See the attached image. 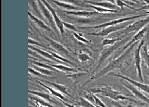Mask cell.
Listing matches in <instances>:
<instances>
[{
    "label": "cell",
    "mask_w": 149,
    "mask_h": 107,
    "mask_svg": "<svg viewBox=\"0 0 149 107\" xmlns=\"http://www.w3.org/2000/svg\"><path fill=\"white\" fill-rule=\"evenodd\" d=\"M122 40L121 38H113V39H110V38H106L104 39L103 41H102L101 43V46H113L117 42H119L120 41Z\"/></svg>",
    "instance_id": "obj_27"
},
{
    "label": "cell",
    "mask_w": 149,
    "mask_h": 107,
    "mask_svg": "<svg viewBox=\"0 0 149 107\" xmlns=\"http://www.w3.org/2000/svg\"><path fill=\"white\" fill-rule=\"evenodd\" d=\"M126 27L124 25H116V26H108L107 28L102 29L101 31H99L98 33H89V35H94V36H101L105 37L109 35L110 34L116 32L122 28H125Z\"/></svg>",
    "instance_id": "obj_12"
},
{
    "label": "cell",
    "mask_w": 149,
    "mask_h": 107,
    "mask_svg": "<svg viewBox=\"0 0 149 107\" xmlns=\"http://www.w3.org/2000/svg\"><path fill=\"white\" fill-rule=\"evenodd\" d=\"M85 2L89 3L90 4L94 6H97L102 7L104 8L110 9V10H118L119 7H118L116 4H114L112 2L110 1H101V2H96L93 1H84Z\"/></svg>",
    "instance_id": "obj_15"
},
{
    "label": "cell",
    "mask_w": 149,
    "mask_h": 107,
    "mask_svg": "<svg viewBox=\"0 0 149 107\" xmlns=\"http://www.w3.org/2000/svg\"><path fill=\"white\" fill-rule=\"evenodd\" d=\"M86 72H81V73H79V72H77V73H74L73 74H71V75H68V77H71L72 79H79L80 77H81L82 75H86Z\"/></svg>",
    "instance_id": "obj_39"
},
{
    "label": "cell",
    "mask_w": 149,
    "mask_h": 107,
    "mask_svg": "<svg viewBox=\"0 0 149 107\" xmlns=\"http://www.w3.org/2000/svg\"><path fill=\"white\" fill-rule=\"evenodd\" d=\"M141 57L143 60L145 64L149 69V54L148 53V46L147 44H145L142 48L141 50Z\"/></svg>",
    "instance_id": "obj_25"
},
{
    "label": "cell",
    "mask_w": 149,
    "mask_h": 107,
    "mask_svg": "<svg viewBox=\"0 0 149 107\" xmlns=\"http://www.w3.org/2000/svg\"><path fill=\"white\" fill-rule=\"evenodd\" d=\"M128 41L129 38H125V39H122L121 41L117 42L114 44V45L111 46L106 49H104L101 51V52H100L99 60L97 62V66H96L94 72L97 71L100 68V67L102 65L104 62L106 61L113 52H115L116 51H118V49H120L122 45H124L125 44H126V43L128 42Z\"/></svg>",
    "instance_id": "obj_3"
},
{
    "label": "cell",
    "mask_w": 149,
    "mask_h": 107,
    "mask_svg": "<svg viewBox=\"0 0 149 107\" xmlns=\"http://www.w3.org/2000/svg\"><path fill=\"white\" fill-rule=\"evenodd\" d=\"M127 106H128V107H137V106H134V105H129Z\"/></svg>",
    "instance_id": "obj_47"
},
{
    "label": "cell",
    "mask_w": 149,
    "mask_h": 107,
    "mask_svg": "<svg viewBox=\"0 0 149 107\" xmlns=\"http://www.w3.org/2000/svg\"><path fill=\"white\" fill-rule=\"evenodd\" d=\"M50 53L51 54V55L55 58V59L59 60V61H62V62H65V63L70 64H71V65H73V64H74V63H73L72 62L70 61V60H68V59H65V58H64V57H61V56L58 55V54H56V53L53 52H51Z\"/></svg>",
    "instance_id": "obj_34"
},
{
    "label": "cell",
    "mask_w": 149,
    "mask_h": 107,
    "mask_svg": "<svg viewBox=\"0 0 149 107\" xmlns=\"http://www.w3.org/2000/svg\"><path fill=\"white\" fill-rule=\"evenodd\" d=\"M86 7H90L94 9V10L99 12V13H116L118 11V10H110V9L104 8L102 7L94 6L92 4H86Z\"/></svg>",
    "instance_id": "obj_26"
},
{
    "label": "cell",
    "mask_w": 149,
    "mask_h": 107,
    "mask_svg": "<svg viewBox=\"0 0 149 107\" xmlns=\"http://www.w3.org/2000/svg\"><path fill=\"white\" fill-rule=\"evenodd\" d=\"M84 97L86 100L89 101L91 103L93 104H95V99L94 97V94L93 93H91L90 92H86L84 93Z\"/></svg>",
    "instance_id": "obj_36"
},
{
    "label": "cell",
    "mask_w": 149,
    "mask_h": 107,
    "mask_svg": "<svg viewBox=\"0 0 149 107\" xmlns=\"http://www.w3.org/2000/svg\"><path fill=\"white\" fill-rule=\"evenodd\" d=\"M30 62L32 64H34V65H35L41 67H42V68H45V69L52 70V71H57V69L54 68L53 67H52L51 65H47L46 64L42 63V62H38V61H35V60H30Z\"/></svg>",
    "instance_id": "obj_29"
},
{
    "label": "cell",
    "mask_w": 149,
    "mask_h": 107,
    "mask_svg": "<svg viewBox=\"0 0 149 107\" xmlns=\"http://www.w3.org/2000/svg\"><path fill=\"white\" fill-rule=\"evenodd\" d=\"M41 1L44 4H45V5L47 8L48 10H49L51 11V14L52 15V17H53L54 20L55 21V23H56L57 28H58L61 34L62 35L63 38H64V24H63V21L59 18L58 15H57V13H56L55 10L50 5L49 3L47 2V1H46V0H41Z\"/></svg>",
    "instance_id": "obj_10"
},
{
    "label": "cell",
    "mask_w": 149,
    "mask_h": 107,
    "mask_svg": "<svg viewBox=\"0 0 149 107\" xmlns=\"http://www.w3.org/2000/svg\"><path fill=\"white\" fill-rule=\"evenodd\" d=\"M58 1L70 4H73L74 5L79 6L82 7H86V4H84V3H83L81 0H58Z\"/></svg>",
    "instance_id": "obj_33"
},
{
    "label": "cell",
    "mask_w": 149,
    "mask_h": 107,
    "mask_svg": "<svg viewBox=\"0 0 149 107\" xmlns=\"http://www.w3.org/2000/svg\"><path fill=\"white\" fill-rule=\"evenodd\" d=\"M109 76H112V77H119L120 78L123 80H126L127 82H128L129 83L132 84L134 86L136 87L137 88H139V90H141L144 92H146V93H148L149 95V85L147 84H144L142 82H139L136 80H134L133 79H131L128 77L124 76V75H122L119 74H108Z\"/></svg>",
    "instance_id": "obj_9"
},
{
    "label": "cell",
    "mask_w": 149,
    "mask_h": 107,
    "mask_svg": "<svg viewBox=\"0 0 149 107\" xmlns=\"http://www.w3.org/2000/svg\"><path fill=\"white\" fill-rule=\"evenodd\" d=\"M72 33H73V35L74 36V38H75L77 40V41H79V42L86 44H89L91 43V41H89V40H87L85 38H83L82 34L81 33H78L77 32H72Z\"/></svg>",
    "instance_id": "obj_31"
},
{
    "label": "cell",
    "mask_w": 149,
    "mask_h": 107,
    "mask_svg": "<svg viewBox=\"0 0 149 107\" xmlns=\"http://www.w3.org/2000/svg\"><path fill=\"white\" fill-rule=\"evenodd\" d=\"M32 65H33V68L35 70H36L37 71H38L39 72H40L42 75H45V76H46V75H51L52 74V70H48V69H45V68L41 67H39V66H37V65H33V64H32Z\"/></svg>",
    "instance_id": "obj_32"
},
{
    "label": "cell",
    "mask_w": 149,
    "mask_h": 107,
    "mask_svg": "<svg viewBox=\"0 0 149 107\" xmlns=\"http://www.w3.org/2000/svg\"><path fill=\"white\" fill-rule=\"evenodd\" d=\"M29 45H36L38 46H40V47H45L46 48V47H45V46H42L41 45V44H39V42H36V41H34V40L32 39L31 38H29Z\"/></svg>",
    "instance_id": "obj_41"
},
{
    "label": "cell",
    "mask_w": 149,
    "mask_h": 107,
    "mask_svg": "<svg viewBox=\"0 0 149 107\" xmlns=\"http://www.w3.org/2000/svg\"><path fill=\"white\" fill-rule=\"evenodd\" d=\"M125 87L132 92L133 95L135 97H136L137 99H139V100H141L149 104V98H148L146 95H144L143 93H142L139 90H138L136 87L133 86L131 84H125Z\"/></svg>",
    "instance_id": "obj_13"
},
{
    "label": "cell",
    "mask_w": 149,
    "mask_h": 107,
    "mask_svg": "<svg viewBox=\"0 0 149 107\" xmlns=\"http://www.w3.org/2000/svg\"><path fill=\"white\" fill-rule=\"evenodd\" d=\"M144 2L146 3V5L143 6L142 8L138 9L137 11H141V10H148L149 11V0H142Z\"/></svg>",
    "instance_id": "obj_42"
},
{
    "label": "cell",
    "mask_w": 149,
    "mask_h": 107,
    "mask_svg": "<svg viewBox=\"0 0 149 107\" xmlns=\"http://www.w3.org/2000/svg\"><path fill=\"white\" fill-rule=\"evenodd\" d=\"M41 35L48 42H49V44L52 46V47L54 49H55L56 51H58L59 53H60V54L70 58H72L71 54H70L69 51L67 49V48H65L63 45H62V44L56 42L53 39L46 36V35H43L42 33H41Z\"/></svg>",
    "instance_id": "obj_11"
},
{
    "label": "cell",
    "mask_w": 149,
    "mask_h": 107,
    "mask_svg": "<svg viewBox=\"0 0 149 107\" xmlns=\"http://www.w3.org/2000/svg\"><path fill=\"white\" fill-rule=\"evenodd\" d=\"M52 2H53L55 4H56L57 6H59L60 8H62L63 9H65L68 11H77L79 10L77 6H74V4H70V3H64V2H61L59 1H56V0H51Z\"/></svg>",
    "instance_id": "obj_19"
},
{
    "label": "cell",
    "mask_w": 149,
    "mask_h": 107,
    "mask_svg": "<svg viewBox=\"0 0 149 107\" xmlns=\"http://www.w3.org/2000/svg\"><path fill=\"white\" fill-rule=\"evenodd\" d=\"M149 24V16L146 18L139 19L134 22L132 24L127 26L125 29L123 31L124 33H129L132 32H139V31L142 29L143 28Z\"/></svg>",
    "instance_id": "obj_7"
},
{
    "label": "cell",
    "mask_w": 149,
    "mask_h": 107,
    "mask_svg": "<svg viewBox=\"0 0 149 107\" xmlns=\"http://www.w3.org/2000/svg\"><path fill=\"white\" fill-rule=\"evenodd\" d=\"M29 72L30 74H31L38 75V76H41V77H45V75H42L40 72H39L38 71H37L36 70H35L34 69H33L31 67H29Z\"/></svg>",
    "instance_id": "obj_40"
},
{
    "label": "cell",
    "mask_w": 149,
    "mask_h": 107,
    "mask_svg": "<svg viewBox=\"0 0 149 107\" xmlns=\"http://www.w3.org/2000/svg\"><path fill=\"white\" fill-rule=\"evenodd\" d=\"M147 14H142V15H135L132 16H129V17H122V18H119L117 19H113L109 22H107V23H105L103 24H101L100 25L97 26H87V27H78L77 29H104L105 28H107L108 26H116L119 25L122 23H124L126 21H128L130 20H132L135 19H138L141 18L142 17L147 16Z\"/></svg>",
    "instance_id": "obj_4"
},
{
    "label": "cell",
    "mask_w": 149,
    "mask_h": 107,
    "mask_svg": "<svg viewBox=\"0 0 149 107\" xmlns=\"http://www.w3.org/2000/svg\"><path fill=\"white\" fill-rule=\"evenodd\" d=\"M146 107H149V106H146Z\"/></svg>",
    "instance_id": "obj_49"
},
{
    "label": "cell",
    "mask_w": 149,
    "mask_h": 107,
    "mask_svg": "<svg viewBox=\"0 0 149 107\" xmlns=\"http://www.w3.org/2000/svg\"><path fill=\"white\" fill-rule=\"evenodd\" d=\"M91 54L86 52L83 50H80L77 54V59L81 63H85V62L89 61L91 59Z\"/></svg>",
    "instance_id": "obj_23"
},
{
    "label": "cell",
    "mask_w": 149,
    "mask_h": 107,
    "mask_svg": "<svg viewBox=\"0 0 149 107\" xmlns=\"http://www.w3.org/2000/svg\"><path fill=\"white\" fill-rule=\"evenodd\" d=\"M144 44H145V39H143L138 44L137 47L135 49V50L134 51V54L135 69H136V70H137L139 79H140V80H141V82L142 83L143 82V77L142 71L141 68V63H142L141 50Z\"/></svg>",
    "instance_id": "obj_5"
},
{
    "label": "cell",
    "mask_w": 149,
    "mask_h": 107,
    "mask_svg": "<svg viewBox=\"0 0 149 107\" xmlns=\"http://www.w3.org/2000/svg\"><path fill=\"white\" fill-rule=\"evenodd\" d=\"M114 1H115V2H116V5H117L118 7H119V8H121V9H122L124 6H125V7H127V8H129L132 9V10H135V8H133V7H132V6H130L128 5V4H127V3H125V2L123 1V0H114ZM136 11H137V10H136Z\"/></svg>",
    "instance_id": "obj_35"
},
{
    "label": "cell",
    "mask_w": 149,
    "mask_h": 107,
    "mask_svg": "<svg viewBox=\"0 0 149 107\" xmlns=\"http://www.w3.org/2000/svg\"><path fill=\"white\" fill-rule=\"evenodd\" d=\"M51 65L52 67H53L54 68H55L56 69L58 70L61 71V72H68V73H70V72H74V73H77L79 72V70L75 68H72V67H67L65 65H63L61 64H54L52 65L51 64Z\"/></svg>",
    "instance_id": "obj_21"
},
{
    "label": "cell",
    "mask_w": 149,
    "mask_h": 107,
    "mask_svg": "<svg viewBox=\"0 0 149 107\" xmlns=\"http://www.w3.org/2000/svg\"><path fill=\"white\" fill-rule=\"evenodd\" d=\"M66 14L69 15H73L78 17H87L92 16L100 15V13L96 11H84V10H77V11H64Z\"/></svg>",
    "instance_id": "obj_14"
},
{
    "label": "cell",
    "mask_w": 149,
    "mask_h": 107,
    "mask_svg": "<svg viewBox=\"0 0 149 107\" xmlns=\"http://www.w3.org/2000/svg\"><path fill=\"white\" fill-rule=\"evenodd\" d=\"M76 105L81 107H95L94 105V104L91 103V102L87 100L83 99V98H80L79 100L77 102Z\"/></svg>",
    "instance_id": "obj_30"
},
{
    "label": "cell",
    "mask_w": 149,
    "mask_h": 107,
    "mask_svg": "<svg viewBox=\"0 0 149 107\" xmlns=\"http://www.w3.org/2000/svg\"><path fill=\"white\" fill-rule=\"evenodd\" d=\"M89 92L93 93V94H94V93H97V94L99 93V94L109 98V99L116 101H119L120 100H128L134 102V103H137V101L130 99V98L124 96L120 92L114 90L112 87L107 85H103L102 87L98 88H91L89 90Z\"/></svg>",
    "instance_id": "obj_2"
},
{
    "label": "cell",
    "mask_w": 149,
    "mask_h": 107,
    "mask_svg": "<svg viewBox=\"0 0 149 107\" xmlns=\"http://www.w3.org/2000/svg\"><path fill=\"white\" fill-rule=\"evenodd\" d=\"M34 80H36V81L38 83L40 84L41 85V86H42L44 88H46V89H47V90H49V91L50 92V93H51V94H52V95H54V96H55V97H58V98H59V99H61V100H65L64 96V95H63L62 93H59L58 91H57V90H54L53 88H51L50 87H48V86L46 85L43 84L42 83H41L40 81H39V80H37V79H34Z\"/></svg>",
    "instance_id": "obj_20"
},
{
    "label": "cell",
    "mask_w": 149,
    "mask_h": 107,
    "mask_svg": "<svg viewBox=\"0 0 149 107\" xmlns=\"http://www.w3.org/2000/svg\"><path fill=\"white\" fill-rule=\"evenodd\" d=\"M64 104H65V105L66 106H68V107H75L74 106V105H70V104H66V103H64Z\"/></svg>",
    "instance_id": "obj_45"
},
{
    "label": "cell",
    "mask_w": 149,
    "mask_h": 107,
    "mask_svg": "<svg viewBox=\"0 0 149 107\" xmlns=\"http://www.w3.org/2000/svg\"><path fill=\"white\" fill-rule=\"evenodd\" d=\"M42 82L47 83L48 84H49L50 85L53 87L56 90H58V92H60L61 93H64V94L68 96L71 97V95L69 94V92H68V88L65 87V85H61L59 83H56L54 82H49V81H46V80H42Z\"/></svg>",
    "instance_id": "obj_18"
},
{
    "label": "cell",
    "mask_w": 149,
    "mask_h": 107,
    "mask_svg": "<svg viewBox=\"0 0 149 107\" xmlns=\"http://www.w3.org/2000/svg\"><path fill=\"white\" fill-rule=\"evenodd\" d=\"M28 1H29L30 6L31 7L32 9H33L34 13L36 15V16L39 17V18H40L41 19H44V17L42 16V15L40 10H39V8L38 6L36 0V1H35V0H28Z\"/></svg>",
    "instance_id": "obj_22"
},
{
    "label": "cell",
    "mask_w": 149,
    "mask_h": 107,
    "mask_svg": "<svg viewBox=\"0 0 149 107\" xmlns=\"http://www.w3.org/2000/svg\"><path fill=\"white\" fill-rule=\"evenodd\" d=\"M114 107H128V106H123V105H122L118 104V103H116V104H114Z\"/></svg>",
    "instance_id": "obj_44"
},
{
    "label": "cell",
    "mask_w": 149,
    "mask_h": 107,
    "mask_svg": "<svg viewBox=\"0 0 149 107\" xmlns=\"http://www.w3.org/2000/svg\"><path fill=\"white\" fill-rule=\"evenodd\" d=\"M147 30H148V28L145 27V28H143L142 29L139 31V32H137L136 34H135L134 36L132 37V38L131 39V40L129 42H128L125 44V46L124 47H123L122 48L120 47V49H118L117 52H116V55L114 56V59L120 56L122 53H123L125 50H127V49L129 47H130L131 45H132L133 44L137 42H139L140 41L142 40L143 39L144 36H145L146 33L147 31Z\"/></svg>",
    "instance_id": "obj_6"
},
{
    "label": "cell",
    "mask_w": 149,
    "mask_h": 107,
    "mask_svg": "<svg viewBox=\"0 0 149 107\" xmlns=\"http://www.w3.org/2000/svg\"><path fill=\"white\" fill-rule=\"evenodd\" d=\"M29 98L31 100L34 101L35 102H36V104L39 106H46V107H54L52 105H50L49 104L47 103V102L45 101V100L42 99H39V98H38V97H30Z\"/></svg>",
    "instance_id": "obj_28"
},
{
    "label": "cell",
    "mask_w": 149,
    "mask_h": 107,
    "mask_svg": "<svg viewBox=\"0 0 149 107\" xmlns=\"http://www.w3.org/2000/svg\"><path fill=\"white\" fill-rule=\"evenodd\" d=\"M138 42H137L133 44L132 45H131L127 49V50L122 53L120 56L111 60L105 67H104L102 70H100L97 74H95L92 77V79H98L103 76H105V75L112 72L113 70L117 69H123V64L125 63L126 60L129 57L134 47L138 44Z\"/></svg>",
    "instance_id": "obj_1"
},
{
    "label": "cell",
    "mask_w": 149,
    "mask_h": 107,
    "mask_svg": "<svg viewBox=\"0 0 149 107\" xmlns=\"http://www.w3.org/2000/svg\"><path fill=\"white\" fill-rule=\"evenodd\" d=\"M36 1L38 3V6L39 8V10H40V11L42 13V15L45 17V18L50 23V24L52 27V28L56 31L57 34H59L58 30V29H57V26L56 25L55 21L54 20L53 17H52V15L51 14V11L49 10H48L47 8L45 5V4H44L41 1V0H36Z\"/></svg>",
    "instance_id": "obj_8"
},
{
    "label": "cell",
    "mask_w": 149,
    "mask_h": 107,
    "mask_svg": "<svg viewBox=\"0 0 149 107\" xmlns=\"http://www.w3.org/2000/svg\"><path fill=\"white\" fill-rule=\"evenodd\" d=\"M28 16L29 17V18L31 19L33 21H34V23L36 24L37 26H38L39 28H41V29H45L47 31H50V32H51L52 29L42 19H39V18H38V17H36L34 15H33L30 11H28Z\"/></svg>",
    "instance_id": "obj_17"
},
{
    "label": "cell",
    "mask_w": 149,
    "mask_h": 107,
    "mask_svg": "<svg viewBox=\"0 0 149 107\" xmlns=\"http://www.w3.org/2000/svg\"><path fill=\"white\" fill-rule=\"evenodd\" d=\"M29 93H32V94L36 95L38 97H40V98H41V99H44L45 100H47L49 102H51V103H53V104H56V102L52 99V98L51 97V96L49 94H47V93L36 92V91H31V90L29 91Z\"/></svg>",
    "instance_id": "obj_24"
},
{
    "label": "cell",
    "mask_w": 149,
    "mask_h": 107,
    "mask_svg": "<svg viewBox=\"0 0 149 107\" xmlns=\"http://www.w3.org/2000/svg\"><path fill=\"white\" fill-rule=\"evenodd\" d=\"M148 54H149V45L148 46Z\"/></svg>",
    "instance_id": "obj_48"
},
{
    "label": "cell",
    "mask_w": 149,
    "mask_h": 107,
    "mask_svg": "<svg viewBox=\"0 0 149 107\" xmlns=\"http://www.w3.org/2000/svg\"><path fill=\"white\" fill-rule=\"evenodd\" d=\"M124 1L126 2L127 4L129 3V4H134V3H131L130 1H133L134 3H139V1H137V0H124Z\"/></svg>",
    "instance_id": "obj_43"
},
{
    "label": "cell",
    "mask_w": 149,
    "mask_h": 107,
    "mask_svg": "<svg viewBox=\"0 0 149 107\" xmlns=\"http://www.w3.org/2000/svg\"><path fill=\"white\" fill-rule=\"evenodd\" d=\"M63 24H64V26L65 27V28H67L68 29L72 31V32L78 33L77 28L74 24L67 23V22H65V21H63Z\"/></svg>",
    "instance_id": "obj_37"
},
{
    "label": "cell",
    "mask_w": 149,
    "mask_h": 107,
    "mask_svg": "<svg viewBox=\"0 0 149 107\" xmlns=\"http://www.w3.org/2000/svg\"><path fill=\"white\" fill-rule=\"evenodd\" d=\"M146 74H147V75L148 79V80H149V69H148V68H147V70H146Z\"/></svg>",
    "instance_id": "obj_46"
},
{
    "label": "cell",
    "mask_w": 149,
    "mask_h": 107,
    "mask_svg": "<svg viewBox=\"0 0 149 107\" xmlns=\"http://www.w3.org/2000/svg\"><path fill=\"white\" fill-rule=\"evenodd\" d=\"M94 97L95 99V104H94L95 105H97V106H99V107H107L101 100L99 99L97 97H96L95 95H94Z\"/></svg>",
    "instance_id": "obj_38"
},
{
    "label": "cell",
    "mask_w": 149,
    "mask_h": 107,
    "mask_svg": "<svg viewBox=\"0 0 149 107\" xmlns=\"http://www.w3.org/2000/svg\"><path fill=\"white\" fill-rule=\"evenodd\" d=\"M29 49L37 52L38 54L41 55V56L46 58V59H48L49 60L54 61V62H59V60L55 59V58L51 55V54L49 52H46L45 51L41 50L39 48H38L36 47H35L34 46H32V45H29Z\"/></svg>",
    "instance_id": "obj_16"
}]
</instances>
